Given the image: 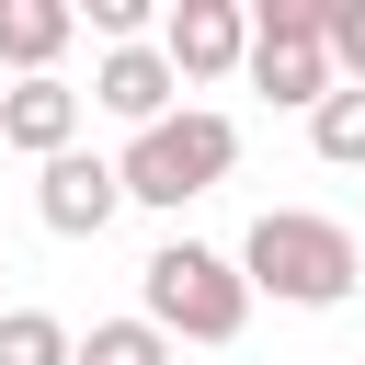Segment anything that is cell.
Instances as JSON below:
<instances>
[{"mask_svg":"<svg viewBox=\"0 0 365 365\" xmlns=\"http://www.w3.org/2000/svg\"><path fill=\"white\" fill-rule=\"evenodd\" d=\"M240 274H251V297H274V308H342V297L365 285V251H354L342 217L262 205L251 240H240Z\"/></svg>","mask_w":365,"mask_h":365,"instance_id":"1","label":"cell"},{"mask_svg":"<svg viewBox=\"0 0 365 365\" xmlns=\"http://www.w3.org/2000/svg\"><path fill=\"white\" fill-rule=\"evenodd\" d=\"M137 319L171 331V342H240L251 274H240L228 251H205V240H160V251L137 262Z\"/></svg>","mask_w":365,"mask_h":365,"instance_id":"2","label":"cell"},{"mask_svg":"<svg viewBox=\"0 0 365 365\" xmlns=\"http://www.w3.org/2000/svg\"><path fill=\"white\" fill-rule=\"evenodd\" d=\"M228 160H240V125L205 114V103H182L171 125L125 137V205H194V194L228 182Z\"/></svg>","mask_w":365,"mask_h":365,"instance_id":"3","label":"cell"},{"mask_svg":"<svg viewBox=\"0 0 365 365\" xmlns=\"http://www.w3.org/2000/svg\"><path fill=\"white\" fill-rule=\"evenodd\" d=\"M251 91L285 103V114H319L342 91V68H331V0H262L251 11Z\"/></svg>","mask_w":365,"mask_h":365,"instance_id":"4","label":"cell"},{"mask_svg":"<svg viewBox=\"0 0 365 365\" xmlns=\"http://www.w3.org/2000/svg\"><path fill=\"white\" fill-rule=\"evenodd\" d=\"M160 57L182 68V91L194 80H228V68H251V11L240 0H171L160 11Z\"/></svg>","mask_w":365,"mask_h":365,"instance_id":"5","label":"cell"},{"mask_svg":"<svg viewBox=\"0 0 365 365\" xmlns=\"http://www.w3.org/2000/svg\"><path fill=\"white\" fill-rule=\"evenodd\" d=\"M114 205H125V160H91V148L46 160V182H34V217H46L57 240H103Z\"/></svg>","mask_w":365,"mask_h":365,"instance_id":"6","label":"cell"},{"mask_svg":"<svg viewBox=\"0 0 365 365\" xmlns=\"http://www.w3.org/2000/svg\"><path fill=\"white\" fill-rule=\"evenodd\" d=\"M171 91H182V68H171L160 46H103V68H91V103H103V114H125L137 137H148V125H171Z\"/></svg>","mask_w":365,"mask_h":365,"instance_id":"7","label":"cell"},{"mask_svg":"<svg viewBox=\"0 0 365 365\" xmlns=\"http://www.w3.org/2000/svg\"><path fill=\"white\" fill-rule=\"evenodd\" d=\"M0 148L68 160V148H80V91H68V80H11V91H0Z\"/></svg>","mask_w":365,"mask_h":365,"instance_id":"8","label":"cell"},{"mask_svg":"<svg viewBox=\"0 0 365 365\" xmlns=\"http://www.w3.org/2000/svg\"><path fill=\"white\" fill-rule=\"evenodd\" d=\"M80 34L68 0H0V68L11 80H57V46Z\"/></svg>","mask_w":365,"mask_h":365,"instance_id":"9","label":"cell"},{"mask_svg":"<svg viewBox=\"0 0 365 365\" xmlns=\"http://www.w3.org/2000/svg\"><path fill=\"white\" fill-rule=\"evenodd\" d=\"M308 148H319L331 171H365V91H354V80H342V91L308 114Z\"/></svg>","mask_w":365,"mask_h":365,"instance_id":"10","label":"cell"},{"mask_svg":"<svg viewBox=\"0 0 365 365\" xmlns=\"http://www.w3.org/2000/svg\"><path fill=\"white\" fill-rule=\"evenodd\" d=\"M0 365H80V342H68V319L11 308V319H0Z\"/></svg>","mask_w":365,"mask_h":365,"instance_id":"11","label":"cell"},{"mask_svg":"<svg viewBox=\"0 0 365 365\" xmlns=\"http://www.w3.org/2000/svg\"><path fill=\"white\" fill-rule=\"evenodd\" d=\"M80 365H171V331H148V319H103V331L80 342Z\"/></svg>","mask_w":365,"mask_h":365,"instance_id":"12","label":"cell"},{"mask_svg":"<svg viewBox=\"0 0 365 365\" xmlns=\"http://www.w3.org/2000/svg\"><path fill=\"white\" fill-rule=\"evenodd\" d=\"M80 23H91L103 46H160V23H148V0H80Z\"/></svg>","mask_w":365,"mask_h":365,"instance_id":"13","label":"cell"},{"mask_svg":"<svg viewBox=\"0 0 365 365\" xmlns=\"http://www.w3.org/2000/svg\"><path fill=\"white\" fill-rule=\"evenodd\" d=\"M331 68L365 91V0H331Z\"/></svg>","mask_w":365,"mask_h":365,"instance_id":"14","label":"cell"}]
</instances>
